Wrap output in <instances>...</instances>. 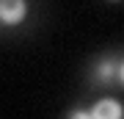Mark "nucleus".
Masks as SVG:
<instances>
[{
    "label": "nucleus",
    "mask_w": 124,
    "mask_h": 119,
    "mask_svg": "<svg viewBox=\"0 0 124 119\" xmlns=\"http://www.w3.org/2000/svg\"><path fill=\"white\" fill-rule=\"evenodd\" d=\"M28 17V3L25 0H0V22L3 25H19Z\"/></svg>",
    "instance_id": "obj_1"
},
{
    "label": "nucleus",
    "mask_w": 124,
    "mask_h": 119,
    "mask_svg": "<svg viewBox=\"0 0 124 119\" xmlns=\"http://www.w3.org/2000/svg\"><path fill=\"white\" fill-rule=\"evenodd\" d=\"M91 119H124V105L113 97L97 100L91 108Z\"/></svg>",
    "instance_id": "obj_2"
},
{
    "label": "nucleus",
    "mask_w": 124,
    "mask_h": 119,
    "mask_svg": "<svg viewBox=\"0 0 124 119\" xmlns=\"http://www.w3.org/2000/svg\"><path fill=\"white\" fill-rule=\"evenodd\" d=\"M94 75H97L99 80H113L116 78V64L108 61V58H102V61L94 66Z\"/></svg>",
    "instance_id": "obj_3"
},
{
    "label": "nucleus",
    "mask_w": 124,
    "mask_h": 119,
    "mask_svg": "<svg viewBox=\"0 0 124 119\" xmlns=\"http://www.w3.org/2000/svg\"><path fill=\"white\" fill-rule=\"evenodd\" d=\"M66 119H91V111H83V108H77V111H72V114Z\"/></svg>",
    "instance_id": "obj_4"
},
{
    "label": "nucleus",
    "mask_w": 124,
    "mask_h": 119,
    "mask_svg": "<svg viewBox=\"0 0 124 119\" xmlns=\"http://www.w3.org/2000/svg\"><path fill=\"white\" fill-rule=\"evenodd\" d=\"M116 78H119V80H121V86H124V61L116 66Z\"/></svg>",
    "instance_id": "obj_5"
},
{
    "label": "nucleus",
    "mask_w": 124,
    "mask_h": 119,
    "mask_svg": "<svg viewBox=\"0 0 124 119\" xmlns=\"http://www.w3.org/2000/svg\"><path fill=\"white\" fill-rule=\"evenodd\" d=\"M110 3H116V0H110Z\"/></svg>",
    "instance_id": "obj_6"
}]
</instances>
